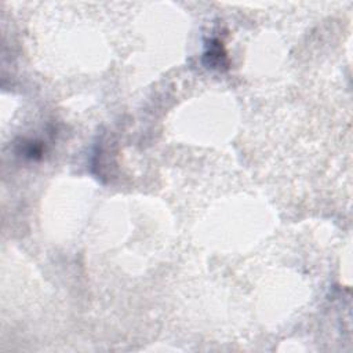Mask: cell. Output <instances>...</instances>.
I'll list each match as a JSON object with an SVG mask.
<instances>
[{
    "label": "cell",
    "mask_w": 353,
    "mask_h": 353,
    "mask_svg": "<svg viewBox=\"0 0 353 353\" xmlns=\"http://www.w3.org/2000/svg\"><path fill=\"white\" fill-rule=\"evenodd\" d=\"M206 57L209 58V65H211L213 68H221V65H225V62H224L225 55L221 53L220 46L211 44V47L207 51Z\"/></svg>",
    "instance_id": "obj_1"
}]
</instances>
